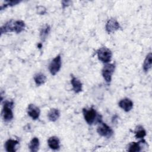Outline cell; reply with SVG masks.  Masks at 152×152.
Listing matches in <instances>:
<instances>
[{"label": "cell", "mask_w": 152, "mask_h": 152, "mask_svg": "<svg viewBox=\"0 0 152 152\" xmlns=\"http://www.w3.org/2000/svg\"><path fill=\"white\" fill-rule=\"evenodd\" d=\"M83 113L86 121L89 125L93 124L96 119L98 122L102 121L101 118H99L100 115H97L96 111L93 107L88 109L84 108L83 109Z\"/></svg>", "instance_id": "1"}, {"label": "cell", "mask_w": 152, "mask_h": 152, "mask_svg": "<svg viewBox=\"0 0 152 152\" xmlns=\"http://www.w3.org/2000/svg\"><path fill=\"white\" fill-rule=\"evenodd\" d=\"M14 102L12 101H5L3 104V108L2 110V116L5 122L11 121L13 118L12 107Z\"/></svg>", "instance_id": "2"}, {"label": "cell", "mask_w": 152, "mask_h": 152, "mask_svg": "<svg viewBox=\"0 0 152 152\" xmlns=\"http://www.w3.org/2000/svg\"><path fill=\"white\" fill-rule=\"evenodd\" d=\"M98 59L104 63L109 62L112 58V53L111 50L105 47L100 48L97 51Z\"/></svg>", "instance_id": "3"}, {"label": "cell", "mask_w": 152, "mask_h": 152, "mask_svg": "<svg viewBox=\"0 0 152 152\" xmlns=\"http://www.w3.org/2000/svg\"><path fill=\"white\" fill-rule=\"evenodd\" d=\"M97 132L100 135L106 138L111 137L113 134L112 129L106 124L103 123L102 121L99 122V125L97 129Z\"/></svg>", "instance_id": "4"}, {"label": "cell", "mask_w": 152, "mask_h": 152, "mask_svg": "<svg viewBox=\"0 0 152 152\" xmlns=\"http://www.w3.org/2000/svg\"><path fill=\"white\" fill-rule=\"evenodd\" d=\"M115 69V65L113 64H106L102 69V73L103 77L107 83H110L112 80V76L114 72Z\"/></svg>", "instance_id": "5"}, {"label": "cell", "mask_w": 152, "mask_h": 152, "mask_svg": "<svg viewBox=\"0 0 152 152\" xmlns=\"http://www.w3.org/2000/svg\"><path fill=\"white\" fill-rule=\"evenodd\" d=\"M61 64V57L60 55H58L51 61L49 64V69L50 74L53 75H56V74L60 70Z\"/></svg>", "instance_id": "6"}, {"label": "cell", "mask_w": 152, "mask_h": 152, "mask_svg": "<svg viewBox=\"0 0 152 152\" xmlns=\"http://www.w3.org/2000/svg\"><path fill=\"white\" fill-rule=\"evenodd\" d=\"M120 28H121V26L119 25V23L115 18L109 19L107 21L105 26L106 30L108 33H113L119 30Z\"/></svg>", "instance_id": "7"}, {"label": "cell", "mask_w": 152, "mask_h": 152, "mask_svg": "<svg viewBox=\"0 0 152 152\" xmlns=\"http://www.w3.org/2000/svg\"><path fill=\"white\" fill-rule=\"evenodd\" d=\"M40 109L38 107L33 104H30L27 107L28 115L34 120H36L39 118L40 115Z\"/></svg>", "instance_id": "8"}, {"label": "cell", "mask_w": 152, "mask_h": 152, "mask_svg": "<svg viewBox=\"0 0 152 152\" xmlns=\"http://www.w3.org/2000/svg\"><path fill=\"white\" fill-rule=\"evenodd\" d=\"M119 106L125 112L130 111L133 107V102L129 99L125 98L119 101Z\"/></svg>", "instance_id": "9"}, {"label": "cell", "mask_w": 152, "mask_h": 152, "mask_svg": "<svg viewBox=\"0 0 152 152\" xmlns=\"http://www.w3.org/2000/svg\"><path fill=\"white\" fill-rule=\"evenodd\" d=\"M14 21L13 20H11L4 24L1 27V34L8 32H14Z\"/></svg>", "instance_id": "10"}, {"label": "cell", "mask_w": 152, "mask_h": 152, "mask_svg": "<svg viewBox=\"0 0 152 152\" xmlns=\"http://www.w3.org/2000/svg\"><path fill=\"white\" fill-rule=\"evenodd\" d=\"M71 83L72 86V89L75 93H78L82 91L83 84L77 78L72 76L71 80Z\"/></svg>", "instance_id": "11"}, {"label": "cell", "mask_w": 152, "mask_h": 152, "mask_svg": "<svg viewBox=\"0 0 152 152\" xmlns=\"http://www.w3.org/2000/svg\"><path fill=\"white\" fill-rule=\"evenodd\" d=\"M59 140L58 137L53 136L50 137L48 140V144L49 147L54 150H58L60 147Z\"/></svg>", "instance_id": "12"}, {"label": "cell", "mask_w": 152, "mask_h": 152, "mask_svg": "<svg viewBox=\"0 0 152 152\" xmlns=\"http://www.w3.org/2000/svg\"><path fill=\"white\" fill-rule=\"evenodd\" d=\"M18 144V141L17 140L12 139L8 140L5 143V149L8 152H15L16 151L15 147Z\"/></svg>", "instance_id": "13"}, {"label": "cell", "mask_w": 152, "mask_h": 152, "mask_svg": "<svg viewBox=\"0 0 152 152\" xmlns=\"http://www.w3.org/2000/svg\"><path fill=\"white\" fill-rule=\"evenodd\" d=\"M60 116V112L57 109H50L49 112L48 113V117L49 121L52 122L56 121Z\"/></svg>", "instance_id": "14"}, {"label": "cell", "mask_w": 152, "mask_h": 152, "mask_svg": "<svg viewBox=\"0 0 152 152\" xmlns=\"http://www.w3.org/2000/svg\"><path fill=\"white\" fill-rule=\"evenodd\" d=\"M50 31V27L48 24H45L43 26L40 30V37L42 41H45L48 37Z\"/></svg>", "instance_id": "15"}, {"label": "cell", "mask_w": 152, "mask_h": 152, "mask_svg": "<svg viewBox=\"0 0 152 152\" xmlns=\"http://www.w3.org/2000/svg\"><path fill=\"white\" fill-rule=\"evenodd\" d=\"M151 61H152V55H151V53L150 52L145 57V59L144 61L143 65H142L143 70L145 72H148V70L151 68Z\"/></svg>", "instance_id": "16"}, {"label": "cell", "mask_w": 152, "mask_h": 152, "mask_svg": "<svg viewBox=\"0 0 152 152\" xmlns=\"http://www.w3.org/2000/svg\"><path fill=\"white\" fill-rule=\"evenodd\" d=\"M14 32H15L16 33H20L24 30L25 23L22 20L14 21Z\"/></svg>", "instance_id": "17"}, {"label": "cell", "mask_w": 152, "mask_h": 152, "mask_svg": "<svg viewBox=\"0 0 152 152\" xmlns=\"http://www.w3.org/2000/svg\"><path fill=\"white\" fill-rule=\"evenodd\" d=\"M39 140L37 137H34L32 138L30 142L28 147L31 152H36L39 150Z\"/></svg>", "instance_id": "18"}, {"label": "cell", "mask_w": 152, "mask_h": 152, "mask_svg": "<svg viewBox=\"0 0 152 152\" xmlns=\"http://www.w3.org/2000/svg\"><path fill=\"white\" fill-rule=\"evenodd\" d=\"M34 80L37 86H40L45 83L46 77L42 73H37L34 75Z\"/></svg>", "instance_id": "19"}, {"label": "cell", "mask_w": 152, "mask_h": 152, "mask_svg": "<svg viewBox=\"0 0 152 152\" xmlns=\"http://www.w3.org/2000/svg\"><path fill=\"white\" fill-rule=\"evenodd\" d=\"M146 135V131L144 128L139 125L138 126L135 131V137L136 138H143Z\"/></svg>", "instance_id": "20"}, {"label": "cell", "mask_w": 152, "mask_h": 152, "mask_svg": "<svg viewBox=\"0 0 152 152\" xmlns=\"http://www.w3.org/2000/svg\"><path fill=\"white\" fill-rule=\"evenodd\" d=\"M141 141L140 142H131L129 145V148L128 149V151L130 152H138L141 151V147L140 145Z\"/></svg>", "instance_id": "21"}, {"label": "cell", "mask_w": 152, "mask_h": 152, "mask_svg": "<svg viewBox=\"0 0 152 152\" xmlns=\"http://www.w3.org/2000/svg\"><path fill=\"white\" fill-rule=\"evenodd\" d=\"M21 2V1L18 0H10V1H5V4H3L1 7V10H2L3 9L7 8V7H12L14 5H15L18 4H19Z\"/></svg>", "instance_id": "22"}, {"label": "cell", "mask_w": 152, "mask_h": 152, "mask_svg": "<svg viewBox=\"0 0 152 152\" xmlns=\"http://www.w3.org/2000/svg\"><path fill=\"white\" fill-rule=\"evenodd\" d=\"M37 13L40 15H44L46 13V9L43 6H38L36 8Z\"/></svg>", "instance_id": "23"}, {"label": "cell", "mask_w": 152, "mask_h": 152, "mask_svg": "<svg viewBox=\"0 0 152 152\" xmlns=\"http://www.w3.org/2000/svg\"><path fill=\"white\" fill-rule=\"evenodd\" d=\"M71 3V1H62V8H65V7H68L69 4Z\"/></svg>", "instance_id": "24"}, {"label": "cell", "mask_w": 152, "mask_h": 152, "mask_svg": "<svg viewBox=\"0 0 152 152\" xmlns=\"http://www.w3.org/2000/svg\"><path fill=\"white\" fill-rule=\"evenodd\" d=\"M37 46H38V48H42V44H40H40H39Z\"/></svg>", "instance_id": "25"}]
</instances>
